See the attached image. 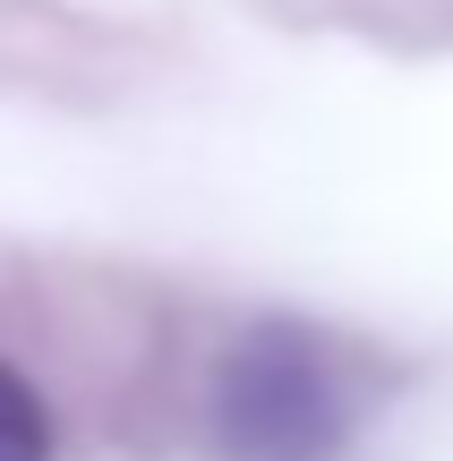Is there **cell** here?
Here are the masks:
<instances>
[{
	"label": "cell",
	"instance_id": "cell-1",
	"mask_svg": "<svg viewBox=\"0 0 453 461\" xmlns=\"http://www.w3.org/2000/svg\"><path fill=\"white\" fill-rule=\"evenodd\" d=\"M205 428L222 461H342L359 436V367L317 325L266 316L222 350Z\"/></svg>",
	"mask_w": 453,
	"mask_h": 461
},
{
	"label": "cell",
	"instance_id": "cell-2",
	"mask_svg": "<svg viewBox=\"0 0 453 461\" xmlns=\"http://www.w3.org/2000/svg\"><path fill=\"white\" fill-rule=\"evenodd\" d=\"M0 461H51V411L9 359H0Z\"/></svg>",
	"mask_w": 453,
	"mask_h": 461
}]
</instances>
